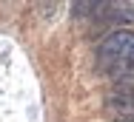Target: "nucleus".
<instances>
[{
	"mask_svg": "<svg viewBox=\"0 0 134 122\" xmlns=\"http://www.w3.org/2000/svg\"><path fill=\"white\" fill-rule=\"evenodd\" d=\"M100 63L114 65V63H134V31H114L108 34L100 46Z\"/></svg>",
	"mask_w": 134,
	"mask_h": 122,
	"instance_id": "nucleus-1",
	"label": "nucleus"
},
{
	"mask_svg": "<svg viewBox=\"0 0 134 122\" xmlns=\"http://www.w3.org/2000/svg\"><path fill=\"white\" fill-rule=\"evenodd\" d=\"M106 108L117 119H134V88H117L106 99Z\"/></svg>",
	"mask_w": 134,
	"mask_h": 122,
	"instance_id": "nucleus-2",
	"label": "nucleus"
},
{
	"mask_svg": "<svg viewBox=\"0 0 134 122\" xmlns=\"http://www.w3.org/2000/svg\"><path fill=\"white\" fill-rule=\"evenodd\" d=\"M106 74L117 82V88H134V63H114V65H106Z\"/></svg>",
	"mask_w": 134,
	"mask_h": 122,
	"instance_id": "nucleus-3",
	"label": "nucleus"
},
{
	"mask_svg": "<svg viewBox=\"0 0 134 122\" xmlns=\"http://www.w3.org/2000/svg\"><path fill=\"white\" fill-rule=\"evenodd\" d=\"M117 122H134V119H117Z\"/></svg>",
	"mask_w": 134,
	"mask_h": 122,
	"instance_id": "nucleus-4",
	"label": "nucleus"
}]
</instances>
